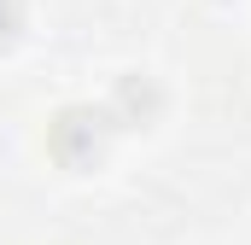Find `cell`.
<instances>
[{
	"label": "cell",
	"mask_w": 251,
	"mask_h": 245,
	"mask_svg": "<svg viewBox=\"0 0 251 245\" xmlns=\"http://www.w3.org/2000/svg\"><path fill=\"white\" fill-rule=\"evenodd\" d=\"M47 152H53V164L70 170V175L100 170L105 152H111V117H105V105L100 111L94 105H64L59 117L47 122Z\"/></svg>",
	"instance_id": "cell-1"
},
{
	"label": "cell",
	"mask_w": 251,
	"mask_h": 245,
	"mask_svg": "<svg viewBox=\"0 0 251 245\" xmlns=\"http://www.w3.org/2000/svg\"><path fill=\"white\" fill-rule=\"evenodd\" d=\"M18 29H24V0H0V53L18 41Z\"/></svg>",
	"instance_id": "cell-3"
},
{
	"label": "cell",
	"mask_w": 251,
	"mask_h": 245,
	"mask_svg": "<svg viewBox=\"0 0 251 245\" xmlns=\"http://www.w3.org/2000/svg\"><path fill=\"white\" fill-rule=\"evenodd\" d=\"M105 117H111V128H152L164 117V88L146 70H128V76H117V88L105 99Z\"/></svg>",
	"instance_id": "cell-2"
}]
</instances>
